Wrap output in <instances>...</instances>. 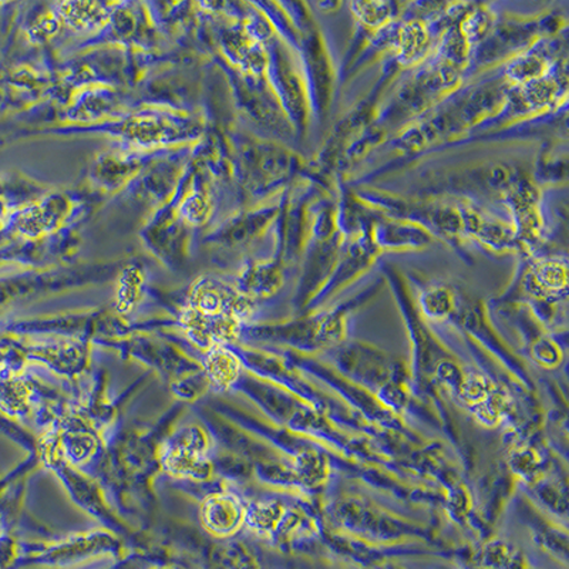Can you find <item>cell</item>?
<instances>
[{
    "mask_svg": "<svg viewBox=\"0 0 569 569\" xmlns=\"http://www.w3.org/2000/svg\"><path fill=\"white\" fill-rule=\"evenodd\" d=\"M60 13L78 29L99 27L107 18V10L99 3H66Z\"/></svg>",
    "mask_w": 569,
    "mask_h": 569,
    "instance_id": "1",
    "label": "cell"
},
{
    "mask_svg": "<svg viewBox=\"0 0 569 569\" xmlns=\"http://www.w3.org/2000/svg\"><path fill=\"white\" fill-rule=\"evenodd\" d=\"M208 211V207L206 201L200 197L191 198L186 206V216L190 218V220L201 221L202 218H206Z\"/></svg>",
    "mask_w": 569,
    "mask_h": 569,
    "instance_id": "2",
    "label": "cell"
}]
</instances>
